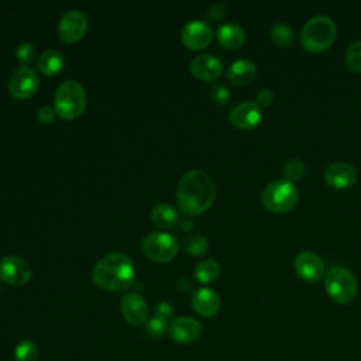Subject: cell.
I'll return each mask as SVG.
<instances>
[{"instance_id":"6da1fadb","label":"cell","mask_w":361,"mask_h":361,"mask_svg":"<svg viewBox=\"0 0 361 361\" xmlns=\"http://www.w3.org/2000/svg\"><path fill=\"white\" fill-rule=\"evenodd\" d=\"M216 197V188L212 178L200 171L190 169L182 175L176 188V202L186 216L207 210Z\"/></svg>"},{"instance_id":"7a4b0ae2","label":"cell","mask_w":361,"mask_h":361,"mask_svg":"<svg viewBox=\"0 0 361 361\" xmlns=\"http://www.w3.org/2000/svg\"><path fill=\"white\" fill-rule=\"evenodd\" d=\"M135 268L124 252H109L102 257L92 269L93 282L106 290H124L134 282Z\"/></svg>"},{"instance_id":"3957f363","label":"cell","mask_w":361,"mask_h":361,"mask_svg":"<svg viewBox=\"0 0 361 361\" xmlns=\"http://www.w3.org/2000/svg\"><path fill=\"white\" fill-rule=\"evenodd\" d=\"M337 35L334 21L327 16L309 18L300 31L302 47L309 52H322L331 47Z\"/></svg>"},{"instance_id":"277c9868","label":"cell","mask_w":361,"mask_h":361,"mask_svg":"<svg viewBox=\"0 0 361 361\" xmlns=\"http://www.w3.org/2000/svg\"><path fill=\"white\" fill-rule=\"evenodd\" d=\"M54 107L62 118L80 116L86 107V92L83 86L73 79L62 82L55 92Z\"/></svg>"},{"instance_id":"5b68a950","label":"cell","mask_w":361,"mask_h":361,"mask_svg":"<svg viewBox=\"0 0 361 361\" xmlns=\"http://www.w3.org/2000/svg\"><path fill=\"white\" fill-rule=\"evenodd\" d=\"M298 197V188L286 179H276L268 183L261 195L264 207L272 213L289 212L296 204Z\"/></svg>"},{"instance_id":"8992f818","label":"cell","mask_w":361,"mask_h":361,"mask_svg":"<svg viewBox=\"0 0 361 361\" xmlns=\"http://www.w3.org/2000/svg\"><path fill=\"white\" fill-rule=\"evenodd\" d=\"M324 288L327 295L340 305L350 303L358 292L355 276L343 267H333L326 272Z\"/></svg>"},{"instance_id":"52a82bcc","label":"cell","mask_w":361,"mask_h":361,"mask_svg":"<svg viewBox=\"0 0 361 361\" xmlns=\"http://www.w3.org/2000/svg\"><path fill=\"white\" fill-rule=\"evenodd\" d=\"M142 250L147 257L158 262L171 261L179 250V243L171 233L151 231L141 241Z\"/></svg>"},{"instance_id":"ba28073f","label":"cell","mask_w":361,"mask_h":361,"mask_svg":"<svg viewBox=\"0 0 361 361\" xmlns=\"http://www.w3.org/2000/svg\"><path fill=\"white\" fill-rule=\"evenodd\" d=\"M87 30V17L79 8H71L62 14L58 23V34L65 42L79 41Z\"/></svg>"},{"instance_id":"9c48e42d","label":"cell","mask_w":361,"mask_h":361,"mask_svg":"<svg viewBox=\"0 0 361 361\" xmlns=\"http://www.w3.org/2000/svg\"><path fill=\"white\" fill-rule=\"evenodd\" d=\"M39 83L38 73L34 68L23 65L17 68L8 80V92L16 99H27L37 90Z\"/></svg>"},{"instance_id":"30bf717a","label":"cell","mask_w":361,"mask_h":361,"mask_svg":"<svg viewBox=\"0 0 361 361\" xmlns=\"http://www.w3.org/2000/svg\"><path fill=\"white\" fill-rule=\"evenodd\" d=\"M32 276L30 264L17 255H7L0 259V279L8 285H25Z\"/></svg>"},{"instance_id":"8fae6325","label":"cell","mask_w":361,"mask_h":361,"mask_svg":"<svg viewBox=\"0 0 361 361\" xmlns=\"http://www.w3.org/2000/svg\"><path fill=\"white\" fill-rule=\"evenodd\" d=\"M262 120V107L255 100H245L235 104L228 113V123L233 127L248 130L257 127Z\"/></svg>"},{"instance_id":"7c38bea8","label":"cell","mask_w":361,"mask_h":361,"mask_svg":"<svg viewBox=\"0 0 361 361\" xmlns=\"http://www.w3.org/2000/svg\"><path fill=\"white\" fill-rule=\"evenodd\" d=\"M180 38L188 48L202 49L212 42L213 30L203 20H190L182 27Z\"/></svg>"},{"instance_id":"4fadbf2b","label":"cell","mask_w":361,"mask_h":361,"mask_svg":"<svg viewBox=\"0 0 361 361\" xmlns=\"http://www.w3.org/2000/svg\"><path fill=\"white\" fill-rule=\"evenodd\" d=\"M293 268L296 274L307 282L320 281L326 272L323 259L313 251L299 252L293 261Z\"/></svg>"},{"instance_id":"5bb4252c","label":"cell","mask_w":361,"mask_h":361,"mask_svg":"<svg viewBox=\"0 0 361 361\" xmlns=\"http://www.w3.org/2000/svg\"><path fill=\"white\" fill-rule=\"evenodd\" d=\"M120 309L126 322L133 326H142L144 323L148 322V305L145 299L137 292L126 293L121 299Z\"/></svg>"},{"instance_id":"9a60e30c","label":"cell","mask_w":361,"mask_h":361,"mask_svg":"<svg viewBox=\"0 0 361 361\" xmlns=\"http://www.w3.org/2000/svg\"><path fill=\"white\" fill-rule=\"evenodd\" d=\"M324 182L334 189H345L355 183L357 172L347 162H333L324 169Z\"/></svg>"},{"instance_id":"2e32d148","label":"cell","mask_w":361,"mask_h":361,"mask_svg":"<svg viewBox=\"0 0 361 361\" xmlns=\"http://www.w3.org/2000/svg\"><path fill=\"white\" fill-rule=\"evenodd\" d=\"M169 334L175 341L180 344H189L200 337L202 324L193 317L179 316L169 324Z\"/></svg>"},{"instance_id":"e0dca14e","label":"cell","mask_w":361,"mask_h":361,"mask_svg":"<svg viewBox=\"0 0 361 361\" xmlns=\"http://www.w3.org/2000/svg\"><path fill=\"white\" fill-rule=\"evenodd\" d=\"M190 72L202 80H214L223 72L221 61L213 54H199L190 61Z\"/></svg>"},{"instance_id":"ac0fdd59","label":"cell","mask_w":361,"mask_h":361,"mask_svg":"<svg viewBox=\"0 0 361 361\" xmlns=\"http://www.w3.org/2000/svg\"><path fill=\"white\" fill-rule=\"evenodd\" d=\"M221 300L219 293L212 288H200L192 296V306L203 317L214 316L220 309Z\"/></svg>"},{"instance_id":"d6986e66","label":"cell","mask_w":361,"mask_h":361,"mask_svg":"<svg viewBox=\"0 0 361 361\" xmlns=\"http://www.w3.org/2000/svg\"><path fill=\"white\" fill-rule=\"evenodd\" d=\"M257 75V66L250 59H235L234 62L230 63L228 69H227V79L233 83V85H247L250 83Z\"/></svg>"},{"instance_id":"ffe728a7","label":"cell","mask_w":361,"mask_h":361,"mask_svg":"<svg viewBox=\"0 0 361 361\" xmlns=\"http://www.w3.org/2000/svg\"><path fill=\"white\" fill-rule=\"evenodd\" d=\"M217 39L224 48H238L245 41V32L235 23H226L217 30Z\"/></svg>"},{"instance_id":"44dd1931","label":"cell","mask_w":361,"mask_h":361,"mask_svg":"<svg viewBox=\"0 0 361 361\" xmlns=\"http://www.w3.org/2000/svg\"><path fill=\"white\" fill-rule=\"evenodd\" d=\"M178 210L169 203H158L151 210V220L159 228H172L179 223Z\"/></svg>"},{"instance_id":"7402d4cb","label":"cell","mask_w":361,"mask_h":361,"mask_svg":"<svg viewBox=\"0 0 361 361\" xmlns=\"http://www.w3.org/2000/svg\"><path fill=\"white\" fill-rule=\"evenodd\" d=\"M63 65H65L63 54L54 48H48L42 51L37 56V66L45 75H55L63 68Z\"/></svg>"},{"instance_id":"603a6c76","label":"cell","mask_w":361,"mask_h":361,"mask_svg":"<svg viewBox=\"0 0 361 361\" xmlns=\"http://www.w3.org/2000/svg\"><path fill=\"white\" fill-rule=\"evenodd\" d=\"M220 275V264L214 258L200 259L195 265V276L200 283H210Z\"/></svg>"},{"instance_id":"cb8c5ba5","label":"cell","mask_w":361,"mask_h":361,"mask_svg":"<svg viewBox=\"0 0 361 361\" xmlns=\"http://www.w3.org/2000/svg\"><path fill=\"white\" fill-rule=\"evenodd\" d=\"M269 37L279 47H290L295 42L293 28L289 24L281 23V21H276L272 24L269 30Z\"/></svg>"},{"instance_id":"d4e9b609","label":"cell","mask_w":361,"mask_h":361,"mask_svg":"<svg viewBox=\"0 0 361 361\" xmlns=\"http://www.w3.org/2000/svg\"><path fill=\"white\" fill-rule=\"evenodd\" d=\"M182 247L192 255H203L209 248V241L202 233H189L183 237Z\"/></svg>"},{"instance_id":"484cf974","label":"cell","mask_w":361,"mask_h":361,"mask_svg":"<svg viewBox=\"0 0 361 361\" xmlns=\"http://www.w3.org/2000/svg\"><path fill=\"white\" fill-rule=\"evenodd\" d=\"M38 347L32 340H23L14 348V361H37Z\"/></svg>"},{"instance_id":"4316f807","label":"cell","mask_w":361,"mask_h":361,"mask_svg":"<svg viewBox=\"0 0 361 361\" xmlns=\"http://www.w3.org/2000/svg\"><path fill=\"white\" fill-rule=\"evenodd\" d=\"M344 62L351 72H361V39L350 44L344 55Z\"/></svg>"},{"instance_id":"83f0119b","label":"cell","mask_w":361,"mask_h":361,"mask_svg":"<svg viewBox=\"0 0 361 361\" xmlns=\"http://www.w3.org/2000/svg\"><path fill=\"white\" fill-rule=\"evenodd\" d=\"M305 175V164L298 158H290L283 165V176L289 182L300 180Z\"/></svg>"},{"instance_id":"f1b7e54d","label":"cell","mask_w":361,"mask_h":361,"mask_svg":"<svg viewBox=\"0 0 361 361\" xmlns=\"http://www.w3.org/2000/svg\"><path fill=\"white\" fill-rule=\"evenodd\" d=\"M145 331L152 338H161L162 336H165L166 331H169V326H168V322L159 317H152L147 322Z\"/></svg>"},{"instance_id":"f546056e","label":"cell","mask_w":361,"mask_h":361,"mask_svg":"<svg viewBox=\"0 0 361 361\" xmlns=\"http://www.w3.org/2000/svg\"><path fill=\"white\" fill-rule=\"evenodd\" d=\"M37 54V47L34 42L31 41H23L21 44H18V47L16 48V56L20 62L23 63H28L35 58Z\"/></svg>"},{"instance_id":"4dcf8cb0","label":"cell","mask_w":361,"mask_h":361,"mask_svg":"<svg viewBox=\"0 0 361 361\" xmlns=\"http://www.w3.org/2000/svg\"><path fill=\"white\" fill-rule=\"evenodd\" d=\"M210 99L216 104H226L228 102V99H230V92H228V89L224 85L217 83V85H214L210 89Z\"/></svg>"},{"instance_id":"1f68e13d","label":"cell","mask_w":361,"mask_h":361,"mask_svg":"<svg viewBox=\"0 0 361 361\" xmlns=\"http://www.w3.org/2000/svg\"><path fill=\"white\" fill-rule=\"evenodd\" d=\"M154 312H155V317H159V319L168 322L172 317V314H173V307H172V305L169 302L161 300V302H158L155 305Z\"/></svg>"},{"instance_id":"d6a6232c","label":"cell","mask_w":361,"mask_h":361,"mask_svg":"<svg viewBox=\"0 0 361 361\" xmlns=\"http://www.w3.org/2000/svg\"><path fill=\"white\" fill-rule=\"evenodd\" d=\"M55 116H56L55 107H54V106H48V104L39 107V109H38V113H37L38 120H39L41 123H44V124H48V123L54 121Z\"/></svg>"},{"instance_id":"836d02e7","label":"cell","mask_w":361,"mask_h":361,"mask_svg":"<svg viewBox=\"0 0 361 361\" xmlns=\"http://www.w3.org/2000/svg\"><path fill=\"white\" fill-rule=\"evenodd\" d=\"M207 17L213 21H220L226 17V7L220 3H214L207 10Z\"/></svg>"},{"instance_id":"e575fe53","label":"cell","mask_w":361,"mask_h":361,"mask_svg":"<svg viewBox=\"0 0 361 361\" xmlns=\"http://www.w3.org/2000/svg\"><path fill=\"white\" fill-rule=\"evenodd\" d=\"M274 100V93L269 90V89H261L258 93H257V97H255V102L257 104H259L261 107H265V106H269Z\"/></svg>"},{"instance_id":"d590c367","label":"cell","mask_w":361,"mask_h":361,"mask_svg":"<svg viewBox=\"0 0 361 361\" xmlns=\"http://www.w3.org/2000/svg\"><path fill=\"white\" fill-rule=\"evenodd\" d=\"M178 288H179L182 292H189L190 288H192L190 279L186 278V276H180L179 281H178Z\"/></svg>"},{"instance_id":"8d00e7d4","label":"cell","mask_w":361,"mask_h":361,"mask_svg":"<svg viewBox=\"0 0 361 361\" xmlns=\"http://www.w3.org/2000/svg\"><path fill=\"white\" fill-rule=\"evenodd\" d=\"M179 226H180V230H190L192 226H193V220L190 216H183L179 219Z\"/></svg>"},{"instance_id":"74e56055","label":"cell","mask_w":361,"mask_h":361,"mask_svg":"<svg viewBox=\"0 0 361 361\" xmlns=\"http://www.w3.org/2000/svg\"><path fill=\"white\" fill-rule=\"evenodd\" d=\"M0 288H1V285H0Z\"/></svg>"}]
</instances>
